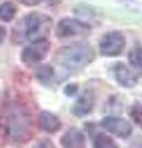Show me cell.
Returning a JSON list of instances; mask_svg holds the SVG:
<instances>
[{
  "label": "cell",
  "mask_w": 142,
  "mask_h": 148,
  "mask_svg": "<svg viewBox=\"0 0 142 148\" xmlns=\"http://www.w3.org/2000/svg\"><path fill=\"white\" fill-rule=\"evenodd\" d=\"M0 123L5 135L15 142L29 141L32 133V121L29 111L19 101L4 104L0 112Z\"/></svg>",
  "instance_id": "6da1fadb"
},
{
  "label": "cell",
  "mask_w": 142,
  "mask_h": 148,
  "mask_svg": "<svg viewBox=\"0 0 142 148\" xmlns=\"http://www.w3.org/2000/svg\"><path fill=\"white\" fill-rule=\"evenodd\" d=\"M51 18L38 12H31L26 15L14 29L12 38L16 42L24 41H37L46 38L51 30Z\"/></svg>",
  "instance_id": "7a4b0ae2"
},
{
  "label": "cell",
  "mask_w": 142,
  "mask_h": 148,
  "mask_svg": "<svg viewBox=\"0 0 142 148\" xmlns=\"http://www.w3.org/2000/svg\"><path fill=\"white\" fill-rule=\"evenodd\" d=\"M94 57L95 53L90 45L78 42L62 47L54 56V61L63 68L77 71L93 62Z\"/></svg>",
  "instance_id": "3957f363"
},
{
  "label": "cell",
  "mask_w": 142,
  "mask_h": 148,
  "mask_svg": "<svg viewBox=\"0 0 142 148\" xmlns=\"http://www.w3.org/2000/svg\"><path fill=\"white\" fill-rule=\"evenodd\" d=\"M125 37L121 32L113 31L105 35L99 43L100 53L106 57H116L125 48Z\"/></svg>",
  "instance_id": "277c9868"
},
{
  "label": "cell",
  "mask_w": 142,
  "mask_h": 148,
  "mask_svg": "<svg viewBox=\"0 0 142 148\" xmlns=\"http://www.w3.org/2000/svg\"><path fill=\"white\" fill-rule=\"evenodd\" d=\"M49 47H51V45H49L48 40L46 38L34 41L22 51L21 61L25 64H27V66H32V64L38 63L48 53Z\"/></svg>",
  "instance_id": "5b68a950"
},
{
  "label": "cell",
  "mask_w": 142,
  "mask_h": 148,
  "mask_svg": "<svg viewBox=\"0 0 142 148\" xmlns=\"http://www.w3.org/2000/svg\"><path fill=\"white\" fill-rule=\"evenodd\" d=\"M90 32V26L74 18H63L57 25V36L59 38H69L73 36L86 35Z\"/></svg>",
  "instance_id": "8992f818"
},
{
  "label": "cell",
  "mask_w": 142,
  "mask_h": 148,
  "mask_svg": "<svg viewBox=\"0 0 142 148\" xmlns=\"http://www.w3.org/2000/svg\"><path fill=\"white\" fill-rule=\"evenodd\" d=\"M102 126L106 131L114 133L115 136L120 138H127L132 132L131 125L121 117H114V116L105 117L102 121Z\"/></svg>",
  "instance_id": "52a82bcc"
},
{
  "label": "cell",
  "mask_w": 142,
  "mask_h": 148,
  "mask_svg": "<svg viewBox=\"0 0 142 148\" xmlns=\"http://www.w3.org/2000/svg\"><path fill=\"white\" fill-rule=\"evenodd\" d=\"M113 71H114V77H115V79L117 80L119 84L122 85V86L131 88L137 83L136 74L132 72L129 67L125 66V64L121 63V62L116 63L115 67L113 68Z\"/></svg>",
  "instance_id": "ba28073f"
},
{
  "label": "cell",
  "mask_w": 142,
  "mask_h": 148,
  "mask_svg": "<svg viewBox=\"0 0 142 148\" xmlns=\"http://www.w3.org/2000/svg\"><path fill=\"white\" fill-rule=\"evenodd\" d=\"M94 108V94L91 90L84 91L72 108V112L78 117L88 115Z\"/></svg>",
  "instance_id": "9c48e42d"
},
{
  "label": "cell",
  "mask_w": 142,
  "mask_h": 148,
  "mask_svg": "<svg viewBox=\"0 0 142 148\" xmlns=\"http://www.w3.org/2000/svg\"><path fill=\"white\" fill-rule=\"evenodd\" d=\"M63 148H85V137L79 130L71 128L61 137Z\"/></svg>",
  "instance_id": "30bf717a"
},
{
  "label": "cell",
  "mask_w": 142,
  "mask_h": 148,
  "mask_svg": "<svg viewBox=\"0 0 142 148\" xmlns=\"http://www.w3.org/2000/svg\"><path fill=\"white\" fill-rule=\"evenodd\" d=\"M38 125L43 130L46 132H49V133H53L58 131L61 128L62 123H61V120H59L56 115H53L52 112L49 111H42L38 116Z\"/></svg>",
  "instance_id": "8fae6325"
},
{
  "label": "cell",
  "mask_w": 142,
  "mask_h": 148,
  "mask_svg": "<svg viewBox=\"0 0 142 148\" xmlns=\"http://www.w3.org/2000/svg\"><path fill=\"white\" fill-rule=\"evenodd\" d=\"M93 148H117V146L111 137L105 133H98L94 138Z\"/></svg>",
  "instance_id": "7c38bea8"
},
{
  "label": "cell",
  "mask_w": 142,
  "mask_h": 148,
  "mask_svg": "<svg viewBox=\"0 0 142 148\" xmlns=\"http://www.w3.org/2000/svg\"><path fill=\"white\" fill-rule=\"evenodd\" d=\"M16 14V8L12 3L5 1L0 5V20L3 21H11Z\"/></svg>",
  "instance_id": "4fadbf2b"
},
{
  "label": "cell",
  "mask_w": 142,
  "mask_h": 148,
  "mask_svg": "<svg viewBox=\"0 0 142 148\" xmlns=\"http://www.w3.org/2000/svg\"><path fill=\"white\" fill-rule=\"evenodd\" d=\"M129 61L136 69H142V47H136L130 52Z\"/></svg>",
  "instance_id": "5bb4252c"
},
{
  "label": "cell",
  "mask_w": 142,
  "mask_h": 148,
  "mask_svg": "<svg viewBox=\"0 0 142 148\" xmlns=\"http://www.w3.org/2000/svg\"><path fill=\"white\" fill-rule=\"evenodd\" d=\"M36 77L42 83H48L53 78V69L49 66H42L36 71Z\"/></svg>",
  "instance_id": "9a60e30c"
},
{
  "label": "cell",
  "mask_w": 142,
  "mask_h": 148,
  "mask_svg": "<svg viewBox=\"0 0 142 148\" xmlns=\"http://www.w3.org/2000/svg\"><path fill=\"white\" fill-rule=\"evenodd\" d=\"M131 117L137 126H140L142 128V105L136 104L131 109Z\"/></svg>",
  "instance_id": "2e32d148"
},
{
  "label": "cell",
  "mask_w": 142,
  "mask_h": 148,
  "mask_svg": "<svg viewBox=\"0 0 142 148\" xmlns=\"http://www.w3.org/2000/svg\"><path fill=\"white\" fill-rule=\"evenodd\" d=\"M34 148H56V147H54L53 142L51 140L43 138V140H41V141H38L37 143H36Z\"/></svg>",
  "instance_id": "e0dca14e"
},
{
  "label": "cell",
  "mask_w": 142,
  "mask_h": 148,
  "mask_svg": "<svg viewBox=\"0 0 142 148\" xmlns=\"http://www.w3.org/2000/svg\"><path fill=\"white\" fill-rule=\"evenodd\" d=\"M19 1L26 6H35L41 3V0H19Z\"/></svg>",
  "instance_id": "ac0fdd59"
},
{
  "label": "cell",
  "mask_w": 142,
  "mask_h": 148,
  "mask_svg": "<svg viewBox=\"0 0 142 148\" xmlns=\"http://www.w3.org/2000/svg\"><path fill=\"white\" fill-rule=\"evenodd\" d=\"M5 36H6V30L4 29L3 26H0V45L3 43V41H4V38H5Z\"/></svg>",
  "instance_id": "d6986e66"
}]
</instances>
